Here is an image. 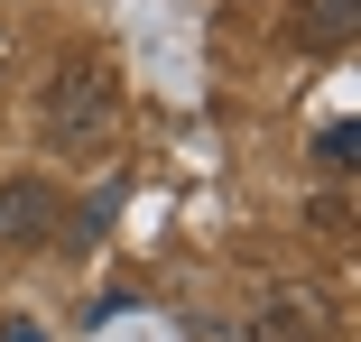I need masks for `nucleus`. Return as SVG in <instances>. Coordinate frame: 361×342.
<instances>
[{"mask_svg":"<svg viewBox=\"0 0 361 342\" xmlns=\"http://www.w3.org/2000/svg\"><path fill=\"white\" fill-rule=\"evenodd\" d=\"M37 129H47V148L93 158L111 129H121V84H111V65H102V56L47 65V84H37Z\"/></svg>","mask_w":361,"mask_h":342,"instance_id":"obj_1","label":"nucleus"},{"mask_svg":"<svg viewBox=\"0 0 361 342\" xmlns=\"http://www.w3.org/2000/svg\"><path fill=\"white\" fill-rule=\"evenodd\" d=\"M65 232V194L47 176H0V250H47Z\"/></svg>","mask_w":361,"mask_h":342,"instance_id":"obj_2","label":"nucleus"},{"mask_svg":"<svg viewBox=\"0 0 361 342\" xmlns=\"http://www.w3.org/2000/svg\"><path fill=\"white\" fill-rule=\"evenodd\" d=\"M241 342H334V333H324V305H315V296H269V305L241 324Z\"/></svg>","mask_w":361,"mask_h":342,"instance_id":"obj_3","label":"nucleus"},{"mask_svg":"<svg viewBox=\"0 0 361 342\" xmlns=\"http://www.w3.org/2000/svg\"><path fill=\"white\" fill-rule=\"evenodd\" d=\"M297 28H306V46H352V28H361V10L352 0H297Z\"/></svg>","mask_w":361,"mask_h":342,"instance_id":"obj_4","label":"nucleus"},{"mask_svg":"<svg viewBox=\"0 0 361 342\" xmlns=\"http://www.w3.org/2000/svg\"><path fill=\"white\" fill-rule=\"evenodd\" d=\"M306 222H315V232H343V222H352V203H343V185H334V194H315V203H306Z\"/></svg>","mask_w":361,"mask_h":342,"instance_id":"obj_5","label":"nucleus"},{"mask_svg":"<svg viewBox=\"0 0 361 342\" xmlns=\"http://www.w3.org/2000/svg\"><path fill=\"white\" fill-rule=\"evenodd\" d=\"M0 75H10V28H0Z\"/></svg>","mask_w":361,"mask_h":342,"instance_id":"obj_6","label":"nucleus"}]
</instances>
